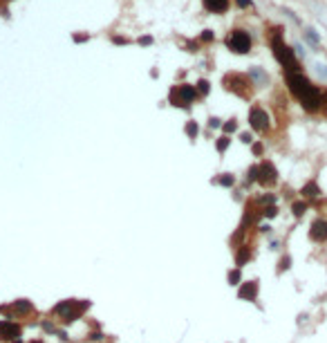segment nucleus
<instances>
[{"instance_id":"nucleus-1","label":"nucleus","mask_w":327,"mask_h":343,"mask_svg":"<svg viewBox=\"0 0 327 343\" xmlns=\"http://www.w3.org/2000/svg\"><path fill=\"white\" fill-rule=\"evenodd\" d=\"M285 79H287V85H289V90H292V95L303 103L305 110L316 112L323 108V92L311 85L309 79L303 72H287Z\"/></svg>"},{"instance_id":"nucleus-2","label":"nucleus","mask_w":327,"mask_h":343,"mask_svg":"<svg viewBox=\"0 0 327 343\" xmlns=\"http://www.w3.org/2000/svg\"><path fill=\"white\" fill-rule=\"evenodd\" d=\"M273 32L276 34L271 36V50H273V56L278 59V63L287 72H300V63L294 56V50L289 45H285V40H283V27H276Z\"/></svg>"},{"instance_id":"nucleus-3","label":"nucleus","mask_w":327,"mask_h":343,"mask_svg":"<svg viewBox=\"0 0 327 343\" xmlns=\"http://www.w3.org/2000/svg\"><path fill=\"white\" fill-rule=\"evenodd\" d=\"M226 48L231 52H236V54H249L251 52V36L245 29H231L229 34H226Z\"/></svg>"},{"instance_id":"nucleus-4","label":"nucleus","mask_w":327,"mask_h":343,"mask_svg":"<svg viewBox=\"0 0 327 343\" xmlns=\"http://www.w3.org/2000/svg\"><path fill=\"white\" fill-rule=\"evenodd\" d=\"M87 310V303H83V301H63V303H59L54 308V314H59L63 321H76L83 312Z\"/></svg>"},{"instance_id":"nucleus-5","label":"nucleus","mask_w":327,"mask_h":343,"mask_svg":"<svg viewBox=\"0 0 327 343\" xmlns=\"http://www.w3.org/2000/svg\"><path fill=\"white\" fill-rule=\"evenodd\" d=\"M193 99H197V90L195 85H189V83H181V85H175L170 90V103L179 108H189L193 103Z\"/></svg>"},{"instance_id":"nucleus-6","label":"nucleus","mask_w":327,"mask_h":343,"mask_svg":"<svg viewBox=\"0 0 327 343\" xmlns=\"http://www.w3.org/2000/svg\"><path fill=\"white\" fill-rule=\"evenodd\" d=\"M251 85H253L251 79L245 74H238V72H231V74L224 76V88L231 92H236V95H240V97L251 95Z\"/></svg>"},{"instance_id":"nucleus-7","label":"nucleus","mask_w":327,"mask_h":343,"mask_svg":"<svg viewBox=\"0 0 327 343\" xmlns=\"http://www.w3.org/2000/svg\"><path fill=\"white\" fill-rule=\"evenodd\" d=\"M249 126H251L253 131H258V133H264L269 128V117H267V112H264L260 106L251 108V112H249Z\"/></svg>"},{"instance_id":"nucleus-8","label":"nucleus","mask_w":327,"mask_h":343,"mask_svg":"<svg viewBox=\"0 0 327 343\" xmlns=\"http://www.w3.org/2000/svg\"><path fill=\"white\" fill-rule=\"evenodd\" d=\"M258 182H260L262 186L276 184V182H278V170H276V166H273L271 162H262L260 166H258Z\"/></svg>"},{"instance_id":"nucleus-9","label":"nucleus","mask_w":327,"mask_h":343,"mask_svg":"<svg viewBox=\"0 0 327 343\" xmlns=\"http://www.w3.org/2000/svg\"><path fill=\"white\" fill-rule=\"evenodd\" d=\"M20 336V325L14 321H0V339L3 341H18Z\"/></svg>"},{"instance_id":"nucleus-10","label":"nucleus","mask_w":327,"mask_h":343,"mask_svg":"<svg viewBox=\"0 0 327 343\" xmlns=\"http://www.w3.org/2000/svg\"><path fill=\"white\" fill-rule=\"evenodd\" d=\"M309 238H311L314 242H325V240H327V220L318 218V220L311 222V227H309Z\"/></svg>"},{"instance_id":"nucleus-11","label":"nucleus","mask_w":327,"mask_h":343,"mask_svg":"<svg viewBox=\"0 0 327 343\" xmlns=\"http://www.w3.org/2000/svg\"><path fill=\"white\" fill-rule=\"evenodd\" d=\"M204 3V9L206 12H213V14H224L229 9L231 0H202Z\"/></svg>"},{"instance_id":"nucleus-12","label":"nucleus","mask_w":327,"mask_h":343,"mask_svg":"<svg viewBox=\"0 0 327 343\" xmlns=\"http://www.w3.org/2000/svg\"><path fill=\"white\" fill-rule=\"evenodd\" d=\"M238 294H240V298H245V301H253L258 296V283L256 280H249V283L242 285Z\"/></svg>"},{"instance_id":"nucleus-13","label":"nucleus","mask_w":327,"mask_h":343,"mask_svg":"<svg viewBox=\"0 0 327 343\" xmlns=\"http://www.w3.org/2000/svg\"><path fill=\"white\" fill-rule=\"evenodd\" d=\"M9 310H12L14 314H27V312H32V303H29V301H16Z\"/></svg>"},{"instance_id":"nucleus-14","label":"nucleus","mask_w":327,"mask_h":343,"mask_svg":"<svg viewBox=\"0 0 327 343\" xmlns=\"http://www.w3.org/2000/svg\"><path fill=\"white\" fill-rule=\"evenodd\" d=\"M300 193H303V197H318L320 195V189L318 186H316V182H309V184H305L303 186V191H300Z\"/></svg>"},{"instance_id":"nucleus-15","label":"nucleus","mask_w":327,"mask_h":343,"mask_svg":"<svg viewBox=\"0 0 327 343\" xmlns=\"http://www.w3.org/2000/svg\"><path fill=\"white\" fill-rule=\"evenodd\" d=\"M292 211H294L296 218H300L305 211H307V204H305V202H294V204H292Z\"/></svg>"},{"instance_id":"nucleus-16","label":"nucleus","mask_w":327,"mask_h":343,"mask_svg":"<svg viewBox=\"0 0 327 343\" xmlns=\"http://www.w3.org/2000/svg\"><path fill=\"white\" fill-rule=\"evenodd\" d=\"M249 74H251V76H253V79H256V81H260V83H267V81H269V76L264 74L262 70H258V67H253V70L249 72Z\"/></svg>"},{"instance_id":"nucleus-17","label":"nucleus","mask_w":327,"mask_h":343,"mask_svg":"<svg viewBox=\"0 0 327 343\" xmlns=\"http://www.w3.org/2000/svg\"><path fill=\"white\" fill-rule=\"evenodd\" d=\"M195 90L200 92L202 97H206V95H209V81H206V79H200V81H197V85H195Z\"/></svg>"},{"instance_id":"nucleus-18","label":"nucleus","mask_w":327,"mask_h":343,"mask_svg":"<svg viewBox=\"0 0 327 343\" xmlns=\"http://www.w3.org/2000/svg\"><path fill=\"white\" fill-rule=\"evenodd\" d=\"M197 133H200V128H197V123H195V121H189V123H186V135H189L191 139H195V137H197Z\"/></svg>"},{"instance_id":"nucleus-19","label":"nucleus","mask_w":327,"mask_h":343,"mask_svg":"<svg viewBox=\"0 0 327 343\" xmlns=\"http://www.w3.org/2000/svg\"><path fill=\"white\" fill-rule=\"evenodd\" d=\"M249 256H251V253H249V249H247V247H242V251H240V253H238V258H236L238 267H242V265H245V263H247V258H249Z\"/></svg>"},{"instance_id":"nucleus-20","label":"nucleus","mask_w":327,"mask_h":343,"mask_svg":"<svg viewBox=\"0 0 327 343\" xmlns=\"http://www.w3.org/2000/svg\"><path fill=\"white\" fill-rule=\"evenodd\" d=\"M305 38L309 40V43H314V45H318L320 43V38H318V34L314 32V29H307V32H305Z\"/></svg>"},{"instance_id":"nucleus-21","label":"nucleus","mask_w":327,"mask_h":343,"mask_svg":"<svg viewBox=\"0 0 327 343\" xmlns=\"http://www.w3.org/2000/svg\"><path fill=\"white\" fill-rule=\"evenodd\" d=\"M229 142H231V139L226 137V135H224V137H220V139H217V150H220V153H224L226 146H229Z\"/></svg>"},{"instance_id":"nucleus-22","label":"nucleus","mask_w":327,"mask_h":343,"mask_svg":"<svg viewBox=\"0 0 327 343\" xmlns=\"http://www.w3.org/2000/svg\"><path fill=\"white\" fill-rule=\"evenodd\" d=\"M222 128H224V133H236V131H238V123H236V119H231V121H226Z\"/></svg>"},{"instance_id":"nucleus-23","label":"nucleus","mask_w":327,"mask_h":343,"mask_svg":"<svg viewBox=\"0 0 327 343\" xmlns=\"http://www.w3.org/2000/svg\"><path fill=\"white\" fill-rule=\"evenodd\" d=\"M262 213H264V216H267V218H273V216H276V213H278V209H276V206H264V209H262Z\"/></svg>"},{"instance_id":"nucleus-24","label":"nucleus","mask_w":327,"mask_h":343,"mask_svg":"<svg viewBox=\"0 0 327 343\" xmlns=\"http://www.w3.org/2000/svg\"><path fill=\"white\" fill-rule=\"evenodd\" d=\"M238 280H240V272H238V269H233V272L229 274V283H231V285H238Z\"/></svg>"},{"instance_id":"nucleus-25","label":"nucleus","mask_w":327,"mask_h":343,"mask_svg":"<svg viewBox=\"0 0 327 343\" xmlns=\"http://www.w3.org/2000/svg\"><path fill=\"white\" fill-rule=\"evenodd\" d=\"M222 186H233V175H224V178H220L217 180Z\"/></svg>"},{"instance_id":"nucleus-26","label":"nucleus","mask_w":327,"mask_h":343,"mask_svg":"<svg viewBox=\"0 0 327 343\" xmlns=\"http://www.w3.org/2000/svg\"><path fill=\"white\" fill-rule=\"evenodd\" d=\"M213 38H215V34H213L211 29H204V34H202V40H204V43H211Z\"/></svg>"},{"instance_id":"nucleus-27","label":"nucleus","mask_w":327,"mask_h":343,"mask_svg":"<svg viewBox=\"0 0 327 343\" xmlns=\"http://www.w3.org/2000/svg\"><path fill=\"white\" fill-rule=\"evenodd\" d=\"M236 3H238V7H242V9H247V7H251V0H236Z\"/></svg>"},{"instance_id":"nucleus-28","label":"nucleus","mask_w":327,"mask_h":343,"mask_svg":"<svg viewBox=\"0 0 327 343\" xmlns=\"http://www.w3.org/2000/svg\"><path fill=\"white\" fill-rule=\"evenodd\" d=\"M316 72H318L323 79H327V67H325V65H316Z\"/></svg>"},{"instance_id":"nucleus-29","label":"nucleus","mask_w":327,"mask_h":343,"mask_svg":"<svg viewBox=\"0 0 327 343\" xmlns=\"http://www.w3.org/2000/svg\"><path fill=\"white\" fill-rule=\"evenodd\" d=\"M139 43H142V45H150V43H153V36H144V38H139Z\"/></svg>"},{"instance_id":"nucleus-30","label":"nucleus","mask_w":327,"mask_h":343,"mask_svg":"<svg viewBox=\"0 0 327 343\" xmlns=\"http://www.w3.org/2000/svg\"><path fill=\"white\" fill-rule=\"evenodd\" d=\"M240 139H242L245 144H251V135H249V133H242V135H240Z\"/></svg>"},{"instance_id":"nucleus-31","label":"nucleus","mask_w":327,"mask_h":343,"mask_svg":"<svg viewBox=\"0 0 327 343\" xmlns=\"http://www.w3.org/2000/svg\"><path fill=\"white\" fill-rule=\"evenodd\" d=\"M209 126H211V128H220V119H215V117H213L211 121H209Z\"/></svg>"},{"instance_id":"nucleus-32","label":"nucleus","mask_w":327,"mask_h":343,"mask_svg":"<svg viewBox=\"0 0 327 343\" xmlns=\"http://www.w3.org/2000/svg\"><path fill=\"white\" fill-rule=\"evenodd\" d=\"M253 153L260 155V153H262V144H253Z\"/></svg>"},{"instance_id":"nucleus-33","label":"nucleus","mask_w":327,"mask_h":343,"mask_svg":"<svg viewBox=\"0 0 327 343\" xmlns=\"http://www.w3.org/2000/svg\"><path fill=\"white\" fill-rule=\"evenodd\" d=\"M289 267V258H283V263H280V269H287Z\"/></svg>"},{"instance_id":"nucleus-34","label":"nucleus","mask_w":327,"mask_h":343,"mask_svg":"<svg viewBox=\"0 0 327 343\" xmlns=\"http://www.w3.org/2000/svg\"><path fill=\"white\" fill-rule=\"evenodd\" d=\"M32 343H40V341H32Z\"/></svg>"}]
</instances>
